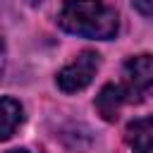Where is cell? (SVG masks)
I'll return each mask as SVG.
<instances>
[{"instance_id": "5b68a950", "label": "cell", "mask_w": 153, "mask_h": 153, "mask_svg": "<svg viewBox=\"0 0 153 153\" xmlns=\"http://www.w3.org/2000/svg\"><path fill=\"white\" fill-rule=\"evenodd\" d=\"M122 105H124V96H122V91H120L117 84H108V86L100 88V93H98V98H96V108H98V112L103 115V120L115 122Z\"/></svg>"}, {"instance_id": "8992f818", "label": "cell", "mask_w": 153, "mask_h": 153, "mask_svg": "<svg viewBox=\"0 0 153 153\" xmlns=\"http://www.w3.org/2000/svg\"><path fill=\"white\" fill-rule=\"evenodd\" d=\"M24 120V110L14 98H0V141L10 139Z\"/></svg>"}, {"instance_id": "3957f363", "label": "cell", "mask_w": 153, "mask_h": 153, "mask_svg": "<svg viewBox=\"0 0 153 153\" xmlns=\"http://www.w3.org/2000/svg\"><path fill=\"white\" fill-rule=\"evenodd\" d=\"M98 65H100L98 53H93V50L79 53L74 62H69L67 67H62L57 72V86L65 93H76V91L86 88L93 81V76L98 72Z\"/></svg>"}, {"instance_id": "ba28073f", "label": "cell", "mask_w": 153, "mask_h": 153, "mask_svg": "<svg viewBox=\"0 0 153 153\" xmlns=\"http://www.w3.org/2000/svg\"><path fill=\"white\" fill-rule=\"evenodd\" d=\"M5 69V41H2V33H0V74Z\"/></svg>"}, {"instance_id": "7a4b0ae2", "label": "cell", "mask_w": 153, "mask_h": 153, "mask_svg": "<svg viewBox=\"0 0 153 153\" xmlns=\"http://www.w3.org/2000/svg\"><path fill=\"white\" fill-rule=\"evenodd\" d=\"M117 86L124 103H141L153 91V55L129 57L122 67V81Z\"/></svg>"}, {"instance_id": "52a82bcc", "label": "cell", "mask_w": 153, "mask_h": 153, "mask_svg": "<svg viewBox=\"0 0 153 153\" xmlns=\"http://www.w3.org/2000/svg\"><path fill=\"white\" fill-rule=\"evenodd\" d=\"M131 5H134L136 12H141L143 17H153V0H131Z\"/></svg>"}, {"instance_id": "277c9868", "label": "cell", "mask_w": 153, "mask_h": 153, "mask_svg": "<svg viewBox=\"0 0 153 153\" xmlns=\"http://www.w3.org/2000/svg\"><path fill=\"white\" fill-rule=\"evenodd\" d=\"M124 139L134 153H153V115L129 122Z\"/></svg>"}, {"instance_id": "6da1fadb", "label": "cell", "mask_w": 153, "mask_h": 153, "mask_svg": "<svg viewBox=\"0 0 153 153\" xmlns=\"http://www.w3.org/2000/svg\"><path fill=\"white\" fill-rule=\"evenodd\" d=\"M57 24L69 33L100 41L112 38L120 29L115 10L103 0H62Z\"/></svg>"}, {"instance_id": "9c48e42d", "label": "cell", "mask_w": 153, "mask_h": 153, "mask_svg": "<svg viewBox=\"0 0 153 153\" xmlns=\"http://www.w3.org/2000/svg\"><path fill=\"white\" fill-rule=\"evenodd\" d=\"M7 153H29V151H24V148H14V151H7Z\"/></svg>"}]
</instances>
